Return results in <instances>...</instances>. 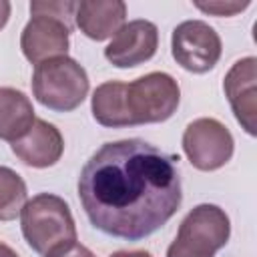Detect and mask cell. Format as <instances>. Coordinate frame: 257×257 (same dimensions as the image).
<instances>
[{"instance_id": "obj_7", "label": "cell", "mask_w": 257, "mask_h": 257, "mask_svg": "<svg viewBox=\"0 0 257 257\" xmlns=\"http://www.w3.org/2000/svg\"><path fill=\"white\" fill-rule=\"evenodd\" d=\"M183 151L195 169L217 171L231 161L235 141L221 120L201 116L187 124L183 133Z\"/></svg>"}, {"instance_id": "obj_5", "label": "cell", "mask_w": 257, "mask_h": 257, "mask_svg": "<svg viewBox=\"0 0 257 257\" xmlns=\"http://www.w3.org/2000/svg\"><path fill=\"white\" fill-rule=\"evenodd\" d=\"M229 235L231 221L227 213L217 205L201 203L181 221L167 257H213L227 245Z\"/></svg>"}, {"instance_id": "obj_6", "label": "cell", "mask_w": 257, "mask_h": 257, "mask_svg": "<svg viewBox=\"0 0 257 257\" xmlns=\"http://www.w3.org/2000/svg\"><path fill=\"white\" fill-rule=\"evenodd\" d=\"M179 82L167 72H149L126 82L124 104L131 126L163 122L171 118L179 106Z\"/></svg>"}, {"instance_id": "obj_12", "label": "cell", "mask_w": 257, "mask_h": 257, "mask_svg": "<svg viewBox=\"0 0 257 257\" xmlns=\"http://www.w3.org/2000/svg\"><path fill=\"white\" fill-rule=\"evenodd\" d=\"M126 18L122 0H80L76 2L74 22L90 40H106L118 32Z\"/></svg>"}, {"instance_id": "obj_15", "label": "cell", "mask_w": 257, "mask_h": 257, "mask_svg": "<svg viewBox=\"0 0 257 257\" xmlns=\"http://www.w3.org/2000/svg\"><path fill=\"white\" fill-rule=\"evenodd\" d=\"M28 201L24 179L10 167L0 165V221H12Z\"/></svg>"}, {"instance_id": "obj_20", "label": "cell", "mask_w": 257, "mask_h": 257, "mask_svg": "<svg viewBox=\"0 0 257 257\" xmlns=\"http://www.w3.org/2000/svg\"><path fill=\"white\" fill-rule=\"evenodd\" d=\"M0 257H20L12 247H8L6 243H2L0 241Z\"/></svg>"}, {"instance_id": "obj_9", "label": "cell", "mask_w": 257, "mask_h": 257, "mask_svg": "<svg viewBox=\"0 0 257 257\" xmlns=\"http://www.w3.org/2000/svg\"><path fill=\"white\" fill-rule=\"evenodd\" d=\"M159 48V30L151 20L124 22L104 48V58L116 68H133L145 64Z\"/></svg>"}, {"instance_id": "obj_11", "label": "cell", "mask_w": 257, "mask_h": 257, "mask_svg": "<svg viewBox=\"0 0 257 257\" xmlns=\"http://www.w3.org/2000/svg\"><path fill=\"white\" fill-rule=\"evenodd\" d=\"M62 151L64 139L60 131L44 118H36L30 131L22 139L12 143V153L24 165L34 169H46L56 165L62 157Z\"/></svg>"}, {"instance_id": "obj_13", "label": "cell", "mask_w": 257, "mask_h": 257, "mask_svg": "<svg viewBox=\"0 0 257 257\" xmlns=\"http://www.w3.org/2000/svg\"><path fill=\"white\" fill-rule=\"evenodd\" d=\"M34 106L30 98L12 86H0V139L14 143L34 124Z\"/></svg>"}, {"instance_id": "obj_8", "label": "cell", "mask_w": 257, "mask_h": 257, "mask_svg": "<svg viewBox=\"0 0 257 257\" xmlns=\"http://www.w3.org/2000/svg\"><path fill=\"white\" fill-rule=\"evenodd\" d=\"M221 50L223 46L217 30L203 20H185L173 28V58L189 72H209L219 62Z\"/></svg>"}, {"instance_id": "obj_4", "label": "cell", "mask_w": 257, "mask_h": 257, "mask_svg": "<svg viewBox=\"0 0 257 257\" xmlns=\"http://www.w3.org/2000/svg\"><path fill=\"white\" fill-rule=\"evenodd\" d=\"M90 88L86 70L70 56H56L36 64L32 74L34 98L56 112H70L82 104Z\"/></svg>"}, {"instance_id": "obj_1", "label": "cell", "mask_w": 257, "mask_h": 257, "mask_svg": "<svg viewBox=\"0 0 257 257\" xmlns=\"http://www.w3.org/2000/svg\"><path fill=\"white\" fill-rule=\"evenodd\" d=\"M179 157L143 139L104 143L78 175V199L92 227L141 241L181 207Z\"/></svg>"}, {"instance_id": "obj_14", "label": "cell", "mask_w": 257, "mask_h": 257, "mask_svg": "<svg viewBox=\"0 0 257 257\" xmlns=\"http://www.w3.org/2000/svg\"><path fill=\"white\" fill-rule=\"evenodd\" d=\"M124 90H126V82L120 80H108L94 88L90 110L98 124L108 128L131 126V118L124 104Z\"/></svg>"}, {"instance_id": "obj_2", "label": "cell", "mask_w": 257, "mask_h": 257, "mask_svg": "<svg viewBox=\"0 0 257 257\" xmlns=\"http://www.w3.org/2000/svg\"><path fill=\"white\" fill-rule=\"evenodd\" d=\"M74 0H34L30 2L32 18L20 34V48L28 62L66 56L74 18Z\"/></svg>"}, {"instance_id": "obj_19", "label": "cell", "mask_w": 257, "mask_h": 257, "mask_svg": "<svg viewBox=\"0 0 257 257\" xmlns=\"http://www.w3.org/2000/svg\"><path fill=\"white\" fill-rule=\"evenodd\" d=\"M10 10H12L10 2H8V0H0V30H2V28L6 26V22H8Z\"/></svg>"}, {"instance_id": "obj_17", "label": "cell", "mask_w": 257, "mask_h": 257, "mask_svg": "<svg viewBox=\"0 0 257 257\" xmlns=\"http://www.w3.org/2000/svg\"><path fill=\"white\" fill-rule=\"evenodd\" d=\"M44 257H96V255L88 247H84V245H80V243L74 241V243H68L64 247H58V249L50 251Z\"/></svg>"}, {"instance_id": "obj_10", "label": "cell", "mask_w": 257, "mask_h": 257, "mask_svg": "<svg viewBox=\"0 0 257 257\" xmlns=\"http://www.w3.org/2000/svg\"><path fill=\"white\" fill-rule=\"evenodd\" d=\"M225 96L235 112L237 122L247 135H255V114H257V58L245 56L237 60L223 80Z\"/></svg>"}, {"instance_id": "obj_16", "label": "cell", "mask_w": 257, "mask_h": 257, "mask_svg": "<svg viewBox=\"0 0 257 257\" xmlns=\"http://www.w3.org/2000/svg\"><path fill=\"white\" fill-rule=\"evenodd\" d=\"M195 6L203 12H211V14H217V16H231V14L247 8L249 2H241V4L239 2H209V4H199L197 2Z\"/></svg>"}, {"instance_id": "obj_18", "label": "cell", "mask_w": 257, "mask_h": 257, "mask_svg": "<svg viewBox=\"0 0 257 257\" xmlns=\"http://www.w3.org/2000/svg\"><path fill=\"white\" fill-rule=\"evenodd\" d=\"M108 257H153V255L145 249H135V251H114Z\"/></svg>"}, {"instance_id": "obj_3", "label": "cell", "mask_w": 257, "mask_h": 257, "mask_svg": "<svg viewBox=\"0 0 257 257\" xmlns=\"http://www.w3.org/2000/svg\"><path fill=\"white\" fill-rule=\"evenodd\" d=\"M20 229L26 243L40 255L76 241V225L68 203L52 193H38L20 211Z\"/></svg>"}]
</instances>
